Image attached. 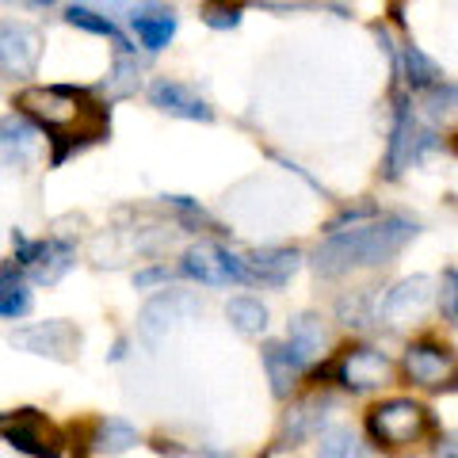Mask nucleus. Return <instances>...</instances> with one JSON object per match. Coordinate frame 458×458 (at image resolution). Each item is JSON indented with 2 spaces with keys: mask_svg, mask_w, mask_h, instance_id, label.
<instances>
[{
  "mask_svg": "<svg viewBox=\"0 0 458 458\" xmlns=\"http://www.w3.org/2000/svg\"><path fill=\"white\" fill-rule=\"evenodd\" d=\"M23 119L42 126L50 138V165L62 168L69 157L111 138V107L92 99L89 89H69V84H31L12 99Z\"/></svg>",
  "mask_w": 458,
  "mask_h": 458,
  "instance_id": "obj_1",
  "label": "nucleus"
},
{
  "mask_svg": "<svg viewBox=\"0 0 458 458\" xmlns=\"http://www.w3.org/2000/svg\"><path fill=\"white\" fill-rule=\"evenodd\" d=\"M417 233H420V225L405 218V214H382L375 222H363L355 229L325 237L321 245L313 249L310 264L325 279L348 276L355 267H378V264H390Z\"/></svg>",
  "mask_w": 458,
  "mask_h": 458,
  "instance_id": "obj_2",
  "label": "nucleus"
},
{
  "mask_svg": "<svg viewBox=\"0 0 458 458\" xmlns=\"http://www.w3.org/2000/svg\"><path fill=\"white\" fill-rule=\"evenodd\" d=\"M432 432V412L412 397H390L367 412V436L375 439V447H409V443L424 439Z\"/></svg>",
  "mask_w": 458,
  "mask_h": 458,
  "instance_id": "obj_3",
  "label": "nucleus"
},
{
  "mask_svg": "<svg viewBox=\"0 0 458 458\" xmlns=\"http://www.w3.org/2000/svg\"><path fill=\"white\" fill-rule=\"evenodd\" d=\"M436 146V134L417 123L409 96H394V131H390V149H386V180H401V172L417 165L420 157Z\"/></svg>",
  "mask_w": 458,
  "mask_h": 458,
  "instance_id": "obj_4",
  "label": "nucleus"
},
{
  "mask_svg": "<svg viewBox=\"0 0 458 458\" xmlns=\"http://www.w3.org/2000/svg\"><path fill=\"white\" fill-rule=\"evenodd\" d=\"M401 370H405V378L412 386H420V390H432V394L458 390V352L447 348V344H436V340L409 344Z\"/></svg>",
  "mask_w": 458,
  "mask_h": 458,
  "instance_id": "obj_5",
  "label": "nucleus"
},
{
  "mask_svg": "<svg viewBox=\"0 0 458 458\" xmlns=\"http://www.w3.org/2000/svg\"><path fill=\"white\" fill-rule=\"evenodd\" d=\"M12 245H16V264L31 276L38 286H54L77 264V245L65 237H42V241H27L20 229H12Z\"/></svg>",
  "mask_w": 458,
  "mask_h": 458,
  "instance_id": "obj_6",
  "label": "nucleus"
},
{
  "mask_svg": "<svg viewBox=\"0 0 458 458\" xmlns=\"http://www.w3.org/2000/svg\"><path fill=\"white\" fill-rule=\"evenodd\" d=\"M180 276L199 279L203 286H229V283H252V271L245 256L229 252L218 241H195L180 260Z\"/></svg>",
  "mask_w": 458,
  "mask_h": 458,
  "instance_id": "obj_7",
  "label": "nucleus"
},
{
  "mask_svg": "<svg viewBox=\"0 0 458 458\" xmlns=\"http://www.w3.org/2000/svg\"><path fill=\"white\" fill-rule=\"evenodd\" d=\"M0 432H4L8 447H16V451L31 454V458H62V451H57L62 436L54 432V424L42 417L38 409H12V412H4Z\"/></svg>",
  "mask_w": 458,
  "mask_h": 458,
  "instance_id": "obj_8",
  "label": "nucleus"
},
{
  "mask_svg": "<svg viewBox=\"0 0 458 458\" xmlns=\"http://www.w3.org/2000/svg\"><path fill=\"white\" fill-rule=\"evenodd\" d=\"M12 344L31 355H47V360L57 363H73L77 352H81V333L77 325L69 321H38L31 328H16L12 333Z\"/></svg>",
  "mask_w": 458,
  "mask_h": 458,
  "instance_id": "obj_9",
  "label": "nucleus"
},
{
  "mask_svg": "<svg viewBox=\"0 0 458 458\" xmlns=\"http://www.w3.org/2000/svg\"><path fill=\"white\" fill-rule=\"evenodd\" d=\"M333 378L352 394L378 390V386H386V378H390V360H386V352L360 344V348H348L333 363Z\"/></svg>",
  "mask_w": 458,
  "mask_h": 458,
  "instance_id": "obj_10",
  "label": "nucleus"
},
{
  "mask_svg": "<svg viewBox=\"0 0 458 458\" xmlns=\"http://www.w3.org/2000/svg\"><path fill=\"white\" fill-rule=\"evenodd\" d=\"M203 313V302L191 294V291H161L153 294L146 306L138 313V328L146 340H161L172 325L188 321V318H199Z\"/></svg>",
  "mask_w": 458,
  "mask_h": 458,
  "instance_id": "obj_11",
  "label": "nucleus"
},
{
  "mask_svg": "<svg viewBox=\"0 0 458 458\" xmlns=\"http://www.w3.org/2000/svg\"><path fill=\"white\" fill-rule=\"evenodd\" d=\"M38 57H42V35L35 27L4 20V27H0V69H4V77L8 81L35 77Z\"/></svg>",
  "mask_w": 458,
  "mask_h": 458,
  "instance_id": "obj_12",
  "label": "nucleus"
},
{
  "mask_svg": "<svg viewBox=\"0 0 458 458\" xmlns=\"http://www.w3.org/2000/svg\"><path fill=\"white\" fill-rule=\"evenodd\" d=\"M328 412H333V397L328 394H310L302 401H294V405L283 412L276 447H298V443H306L313 436H325L328 432L325 428Z\"/></svg>",
  "mask_w": 458,
  "mask_h": 458,
  "instance_id": "obj_13",
  "label": "nucleus"
},
{
  "mask_svg": "<svg viewBox=\"0 0 458 458\" xmlns=\"http://www.w3.org/2000/svg\"><path fill=\"white\" fill-rule=\"evenodd\" d=\"M432 279L428 276H409L401 279L397 286H390V291L382 294L378 302V318L386 325H405V321H417L424 318V310L432 306Z\"/></svg>",
  "mask_w": 458,
  "mask_h": 458,
  "instance_id": "obj_14",
  "label": "nucleus"
},
{
  "mask_svg": "<svg viewBox=\"0 0 458 458\" xmlns=\"http://www.w3.org/2000/svg\"><path fill=\"white\" fill-rule=\"evenodd\" d=\"M149 104L157 111L172 114V119H191V123H210L214 119V111H210L207 99L199 96L191 84L172 81V77H157L149 84Z\"/></svg>",
  "mask_w": 458,
  "mask_h": 458,
  "instance_id": "obj_15",
  "label": "nucleus"
},
{
  "mask_svg": "<svg viewBox=\"0 0 458 458\" xmlns=\"http://www.w3.org/2000/svg\"><path fill=\"white\" fill-rule=\"evenodd\" d=\"M260 360H264V370H267V378H271V394H276L279 401L291 394V386L306 375V370H313L310 360H302L291 344H283V340H267L264 348H260Z\"/></svg>",
  "mask_w": 458,
  "mask_h": 458,
  "instance_id": "obj_16",
  "label": "nucleus"
},
{
  "mask_svg": "<svg viewBox=\"0 0 458 458\" xmlns=\"http://www.w3.org/2000/svg\"><path fill=\"white\" fill-rule=\"evenodd\" d=\"M245 264L252 271V283L279 291V286L291 283L298 264H302V252L298 249H256V252L245 256Z\"/></svg>",
  "mask_w": 458,
  "mask_h": 458,
  "instance_id": "obj_17",
  "label": "nucleus"
},
{
  "mask_svg": "<svg viewBox=\"0 0 458 458\" xmlns=\"http://www.w3.org/2000/svg\"><path fill=\"white\" fill-rule=\"evenodd\" d=\"M131 27H134L141 47H146L149 54H157V50L168 47L172 35H176V12L161 8V4H141V8L131 12Z\"/></svg>",
  "mask_w": 458,
  "mask_h": 458,
  "instance_id": "obj_18",
  "label": "nucleus"
},
{
  "mask_svg": "<svg viewBox=\"0 0 458 458\" xmlns=\"http://www.w3.org/2000/svg\"><path fill=\"white\" fill-rule=\"evenodd\" d=\"M89 439H92V451L96 454L114 458V454H126L138 443V428L131 420H123V417H104V420L92 424V436Z\"/></svg>",
  "mask_w": 458,
  "mask_h": 458,
  "instance_id": "obj_19",
  "label": "nucleus"
},
{
  "mask_svg": "<svg viewBox=\"0 0 458 458\" xmlns=\"http://www.w3.org/2000/svg\"><path fill=\"white\" fill-rule=\"evenodd\" d=\"M397 73L405 77V84L412 92H428V89H436V84L443 81V73H439V65L428 57L420 47H412V42H405V50H401V57H397Z\"/></svg>",
  "mask_w": 458,
  "mask_h": 458,
  "instance_id": "obj_20",
  "label": "nucleus"
},
{
  "mask_svg": "<svg viewBox=\"0 0 458 458\" xmlns=\"http://www.w3.org/2000/svg\"><path fill=\"white\" fill-rule=\"evenodd\" d=\"M0 134H4V161H8V165H16V168L31 165V157H35V138H38V131L31 126V119H23L20 111L8 114L4 126H0Z\"/></svg>",
  "mask_w": 458,
  "mask_h": 458,
  "instance_id": "obj_21",
  "label": "nucleus"
},
{
  "mask_svg": "<svg viewBox=\"0 0 458 458\" xmlns=\"http://www.w3.org/2000/svg\"><path fill=\"white\" fill-rule=\"evenodd\" d=\"M23 313H31V291H27V283L16 271V264L8 260L4 271H0V318L20 321Z\"/></svg>",
  "mask_w": 458,
  "mask_h": 458,
  "instance_id": "obj_22",
  "label": "nucleus"
},
{
  "mask_svg": "<svg viewBox=\"0 0 458 458\" xmlns=\"http://www.w3.org/2000/svg\"><path fill=\"white\" fill-rule=\"evenodd\" d=\"M286 344L302 355V360L313 363V355L325 348V328L318 313H298V318L286 321Z\"/></svg>",
  "mask_w": 458,
  "mask_h": 458,
  "instance_id": "obj_23",
  "label": "nucleus"
},
{
  "mask_svg": "<svg viewBox=\"0 0 458 458\" xmlns=\"http://www.w3.org/2000/svg\"><path fill=\"white\" fill-rule=\"evenodd\" d=\"M225 321L233 325L241 336H260L267 328V310H264L260 298L237 294V298H229L225 302Z\"/></svg>",
  "mask_w": 458,
  "mask_h": 458,
  "instance_id": "obj_24",
  "label": "nucleus"
},
{
  "mask_svg": "<svg viewBox=\"0 0 458 458\" xmlns=\"http://www.w3.org/2000/svg\"><path fill=\"white\" fill-rule=\"evenodd\" d=\"M65 23H73V27H81V31H89V35H104V38H111V42H114V54H131V42L119 35V27H114L107 16L92 12V8L69 4V8H65Z\"/></svg>",
  "mask_w": 458,
  "mask_h": 458,
  "instance_id": "obj_25",
  "label": "nucleus"
},
{
  "mask_svg": "<svg viewBox=\"0 0 458 458\" xmlns=\"http://www.w3.org/2000/svg\"><path fill=\"white\" fill-rule=\"evenodd\" d=\"M138 77H141V69L131 54H114V65H111V77L99 84L96 92H104L107 96V104L111 99H126V96H134L138 92Z\"/></svg>",
  "mask_w": 458,
  "mask_h": 458,
  "instance_id": "obj_26",
  "label": "nucleus"
},
{
  "mask_svg": "<svg viewBox=\"0 0 458 458\" xmlns=\"http://www.w3.org/2000/svg\"><path fill=\"white\" fill-rule=\"evenodd\" d=\"M318 458H370L352 428H328L318 443Z\"/></svg>",
  "mask_w": 458,
  "mask_h": 458,
  "instance_id": "obj_27",
  "label": "nucleus"
},
{
  "mask_svg": "<svg viewBox=\"0 0 458 458\" xmlns=\"http://www.w3.org/2000/svg\"><path fill=\"white\" fill-rule=\"evenodd\" d=\"M436 302H439L443 321L458 325V267H443V276H439V291H436Z\"/></svg>",
  "mask_w": 458,
  "mask_h": 458,
  "instance_id": "obj_28",
  "label": "nucleus"
},
{
  "mask_svg": "<svg viewBox=\"0 0 458 458\" xmlns=\"http://www.w3.org/2000/svg\"><path fill=\"white\" fill-rule=\"evenodd\" d=\"M336 313L344 325H367L370 321V291H352L336 302Z\"/></svg>",
  "mask_w": 458,
  "mask_h": 458,
  "instance_id": "obj_29",
  "label": "nucleus"
},
{
  "mask_svg": "<svg viewBox=\"0 0 458 458\" xmlns=\"http://www.w3.org/2000/svg\"><path fill=\"white\" fill-rule=\"evenodd\" d=\"M165 207H172L180 214V222L183 225H191V229H199V225H207V229H214V218L195 203V199H188V195H165Z\"/></svg>",
  "mask_w": 458,
  "mask_h": 458,
  "instance_id": "obj_30",
  "label": "nucleus"
},
{
  "mask_svg": "<svg viewBox=\"0 0 458 458\" xmlns=\"http://www.w3.org/2000/svg\"><path fill=\"white\" fill-rule=\"evenodd\" d=\"M199 16H203V23L214 27V31H229V27L241 23L245 8H241V4H203V8H199Z\"/></svg>",
  "mask_w": 458,
  "mask_h": 458,
  "instance_id": "obj_31",
  "label": "nucleus"
},
{
  "mask_svg": "<svg viewBox=\"0 0 458 458\" xmlns=\"http://www.w3.org/2000/svg\"><path fill=\"white\" fill-rule=\"evenodd\" d=\"M424 104L432 107V114L458 111V84H451V81H439L436 89H428V92H424Z\"/></svg>",
  "mask_w": 458,
  "mask_h": 458,
  "instance_id": "obj_32",
  "label": "nucleus"
},
{
  "mask_svg": "<svg viewBox=\"0 0 458 458\" xmlns=\"http://www.w3.org/2000/svg\"><path fill=\"white\" fill-rule=\"evenodd\" d=\"M363 218H370V222H375V203H360V207H344L340 214H336V218L333 222H328L325 229H328V237H333V233H344V225H360Z\"/></svg>",
  "mask_w": 458,
  "mask_h": 458,
  "instance_id": "obj_33",
  "label": "nucleus"
},
{
  "mask_svg": "<svg viewBox=\"0 0 458 458\" xmlns=\"http://www.w3.org/2000/svg\"><path fill=\"white\" fill-rule=\"evenodd\" d=\"M172 279V271L168 267H161V264H157V267H141V271H134V286H138V291H146V286H157V283H168Z\"/></svg>",
  "mask_w": 458,
  "mask_h": 458,
  "instance_id": "obj_34",
  "label": "nucleus"
},
{
  "mask_svg": "<svg viewBox=\"0 0 458 458\" xmlns=\"http://www.w3.org/2000/svg\"><path fill=\"white\" fill-rule=\"evenodd\" d=\"M436 458H458V432H443V436H439Z\"/></svg>",
  "mask_w": 458,
  "mask_h": 458,
  "instance_id": "obj_35",
  "label": "nucleus"
},
{
  "mask_svg": "<svg viewBox=\"0 0 458 458\" xmlns=\"http://www.w3.org/2000/svg\"><path fill=\"white\" fill-rule=\"evenodd\" d=\"M123 355H126V340H119V344H114V352H111V360H123Z\"/></svg>",
  "mask_w": 458,
  "mask_h": 458,
  "instance_id": "obj_36",
  "label": "nucleus"
},
{
  "mask_svg": "<svg viewBox=\"0 0 458 458\" xmlns=\"http://www.w3.org/2000/svg\"><path fill=\"white\" fill-rule=\"evenodd\" d=\"M451 149H454V153H458V134H454V138H451Z\"/></svg>",
  "mask_w": 458,
  "mask_h": 458,
  "instance_id": "obj_37",
  "label": "nucleus"
}]
</instances>
